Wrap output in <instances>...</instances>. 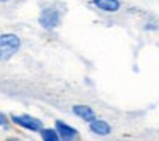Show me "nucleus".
<instances>
[{"label":"nucleus","instance_id":"3","mask_svg":"<svg viewBox=\"0 0 159 141\" xmlns=\"http://www.w3.org/2000/svg\"><path fill=\"white\" fill-rule=\"evenodd\" d=\"M12 121L19 126L26 127V129H31V131H41L43 129V122L39 119L33 116H28V114H22V116H12Z\"/></svg>","mask_w":159,"mask_h":141},{"label":"nucleus","instance_id":"9","mask_svg":"<svg viewBox=\"0 0 159 141\" xmlns=\"http://www.w3.org/2000/svg\"><path fill=\"white\" fill-rule=\"evenodd\" d=\"M5 124H7V117L0 112V126H5Z\"/></svg>","mask_w":159,"mask_h":141},{"label":"nucleus","instance_id":"1","mask_svg":"<svg viewBox=\"0 0 159 141\" xmlns=\"http://www.w3.org/2000/svg\"><path fill=\"white\" fill-rule=\"evenodd\" d=\"M21 48V38L12 32L0 34V61L11 60Z\"/></svg>","mask_w":159,"mask_h":141},{"label":"nucleus","instance_id":"6","mask_svg":"<svg viewBox=\"0 0 159 141\" xmlns=\"http://www.w3.org/2000/svg\"><path fill=\"white\" fill-rule=\"evenodd\" d=\"M91 131L99 134V136H106V134L111 133V126L103 119H94V121H91Z\"/></svg>","mask_w":159,"mask_h":141},{"label":"nucleus","instance_id":"11","mask_svg":"<svg viewBox=\"0 0 159 141\" xmlns=\"http://www.w3.org/2000/svg\"><path fill=\"white\" fill-rule=\"evenodd\" d=\"M0 2H9V0H0Z\"/></svg>","mask_w":159,"mask_h":141},{"label":"nucleus","instance_id":"7","mask_svg":"<svg viewBox=\"0 0 159 141\" xmlns=\"http://www.w3.org/2000/svg\"><path fill=\"white\" fill-rule=\"evenodd\" d=\"M74 114H75V116H79L80 119L87 121V122H91V121L96 119L94 110L91 109L89 106H74Z\"/></svg>","mask_w":159,"mask_h":141},{"label":"nucleus","instance_id":"10","mask_svg":"<svg viewBox=\"0 0 159 141\" xmlns=\"http://www.w3.org/2000/svg\"><path fill=\"white\" fill-rule=\"evenodd\" d=\"M7 141H19V139H7Z\"/></svg>","mask_w":159,"mask_h":141},{"label":"nucleus","instance_id":"2","mask_svg":"<svg viewBox=\"0 0 159 141\" xmlns=\"http://www.w3.org/2000/svg\"><path fill=\"white\" fill-rule=\"evenodd\" d=\"M60 22H62V14H60V10H57L53 7L43 9L41 14H39V24L46 31H52V29L58 27Z\"/></svg>","mask_w":159,"mask_h":141},{"label":"nucleus","instance_id":"5","mask_svg":"<svg viewBox=\"0 0 159 141\" xmlns=\"http://www.w3.org/2000/svg\"><path fill=\"white\" fill-rule=\"evenodd\" d=\"M93 4L99 10L108 12V14H113V12L120 10V0H93Z\"/></svg>","mask_w":159,"mask_h":141},{"label":"nucleus","instance_id":"8","mask_svg":"<svg viewBox=\"0 0 159 141\" xmlns=\"http://www.w3.org/2000/svg\"><path fill=\"white\" fill-rule=\"evenodd\" d=\"M41 138H43V141H62L58 133L53 129H41Z\"/></svg>","mask_w":159,"mask_h":141},{"label":"nucleus","instance_id":"4","mask_svg":"<svg viewBox=\"0 0 159 141\" xmlns=\"http://www.w3.org/2000/svg\"><path fill=\"white\" fill-rule=\"evenodd\" d=\"M55 126H57V133H58L62 141H79V133L72 126L62 122V121H57Z\"/></svg>","mask_w":159,"mask_h":141}]
</instances>
